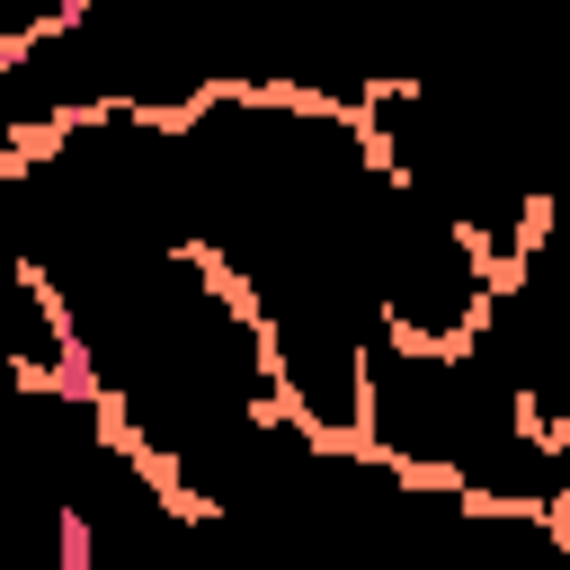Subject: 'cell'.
<instances>
[{
	"instance_id": "1",
	"label": "cell",
	"mask_w": 570,
	"mask_h": 570,
	"mask_svg": "<svg viewBox=\"0 0 570 570\" xmlns=\"http://www.w3.org/2000/svg\"><path fill=\"white\" fill-rule=\"evenodd\" d=\"M365 276H374L383 338H401V347H472L508 285L490 240L463 232L454 214H436L428 196H410L392 169H383V205L365 232Z\"/></svg>"
}]
</instances>
